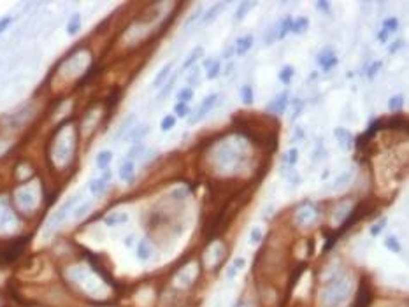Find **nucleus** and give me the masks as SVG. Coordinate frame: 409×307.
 <instances>
[{
  "instance_id": "nucleus-37",
  "label": "nucleus",
  "mask_w": 409,
  "mask_h": 307,
  "mask_svg": "<svg viewBox=\"0 0 409 307\" xmlns=\"http://www.w3.org/2000/svg\"><path fill=\"white\" fill-rule=\"evenodd\" d=\"M262 239H264V230H262L258 225L253 226L251 232H249V244L251 246L258 244V242H262Z\"/></svg>"
},
{
  "instance_id": "nucleus-27",
  "label": "nucleus",
  "mask_w": 409,
  "mask_h": 307,
  "mask_svg": "<svg viewBox=\"0 0 409 307\" xmlns=\"http://www.w3.org/2000/svg\"><path fill=\"white\" fill-rule=\"evenodd\" d=\"M251 7H255V2H249V0H244V2H241V4H239V7H237V11H235V14H234L235 21H242Z\"/></svg>"
},
{
  "instance_id": "nucleus-23",
  "label": "nucleus",
  "mask_w": 409,
  "mask_h": 307,
  "mask_svg": "<svg viewBox=\"0 0 409 307\" xmlns=\"http://www.w3.org/2000/svg\"><path fill=\"white\" fill-rule=\"evenodd\" d=\"M294 76H295L294 65H285V67H281V71L278 72V79H279V83H283V85H290L292 79H294Z\"/></svg>"
},
{
  "instance_id": "nucleus-39",
  "label": "nucleus",
  "mask_w": 409,
  "mask_h": 307,
  "mask_svg": "<svg viewBox=\"0 0 409 307\" xmlns=\"http://www.w3.org/2000/svg\"><path fill=\"white\" fill-rule=\"evenodd\" d=\"M283 160H285V163H287L288 167H294L295 163H297V160H299V149L297 148H290Z\"/></svg>"
},
{
  "instance_id": "nucleus-46",
  "label": "nucleus",
  "mask_w": 409,
  "mask_h": 307,
  "mask_svg": "<svg viewBox=\"0 0 409 307\" xmlns=\"http://www.w3.org/2000/svg\"><path fill=\"white\" fill-rule=\"evenodd\" d=\"M237 274H239V270L235 269V267L232 265V263L227 267V270H225V276H227V279H228V281H234V279L237 278Z\"/></svg>"
},
{
  "instance_id": "nucleus-3",
  "label": "nucleus",
  "mask_w": 409,
  "mask_h": 307,
  "mask_svg": "<svg viewBox=\"0 0 409 307\" xmlns=\"http://www.w3.org/2000/svg\"><path fill=\"white\" fill-rule=\"evenodd\" d=\"M218 100H219L218 93H209V95L202 100V104L199 105L195 111H192V114L188 116V123H190V125H195V123L202 121V119H204L205 116H207L209 112H211L212 109L218 105Z\"/></svg>"
},
{
  "instance_id": "nucleus-45",
  "label": "nucleus",
  "mask_w": 409,
  "mask_h": 307,
  "mask_svg": "<svg viewBox=\"0 0 409 307\" xmlns=\"http://www.w3.org/2000/svg\"><path fill=\"white\" fill-rule=\"evenodd\" d=\"M314 5H316L323 14H328V12H330V2H327V0H318V2H314Z\"/></svg>"
},
{
  "instance_id": "nucleus-43",
  "label": "nucleus",
  "mask_w": 409,
  "mask_h": 307,
  "mask_svg": "<svg viewBox=\"0 0 409 307\" xmlns=\"http://www.w3.org/2000/svg\"><path fill=\"white\" fill-rule=\"evenodd\" d=\"M304 137H306L304 128H302V126H295V130H294V137H292V142H301V141H304Z\"/></svg>"
},
{
  "instance_id": "nucleus-20",
  "label": "nucleus",
  "mask_w": 409,
  "mask_h": 307,
  "mask_svg": "<svg viewBox=\"0 0 409 307\" xmlns=\"http://www.w3.org/2000/svg\"><path fill=\"white\" fill-rule=\"evenodd\" d=\"M67 33L71 35V37H74L76 33H79V30H81V14L79 12H74V14L69 18L67 21Z\"/></svg>"
},
{
  "instance_id": "nucleus-29",
  "label": "nucleus",
  "mask_w": 409,
  "mask_h": 307,
  "mask_svg": "<svg viewBox=\"0 0 409 307\" xmlns=\"http://www.w3.org/2000/svg\"><path fill=\"white\" fill-rule=\"evenodd\" d=\"M292 21H294L292 16H287V18H283L281 21H278L279 23V41L285 39L288 33L292 32Z\"/></svg>"
},
{
  "instance_id": "nucleus-56",
  "label": "nucleus",
  "mask_w": 409,
  "mask_h": 307,
  "mask_svg": "<svg viewBox=\"0 0 409 307\" xmlns=\"http://www.w3.org/2000/svg\"><path fill=\"white\" fill-rule=\"evenodd\" d=\"M178 307H190V306H178Z\"/></svg>"
},
{
  "instance_id": "nucleus-17",
  "label": "nucleus",
  "mask_w": 409,
  "mask_h": 307,
  "mask_svg": "<svg viewBox=\"0 0 409 307\" xmlns=\"http://www.w3.org/2000/svg\"><path fill=\"white\" fill-rule=\"evenodd\" d=\"M112 158H114L112 151H109V149H102V151H99L97 156H95V165H97L99 170H107L112 162Z\"/></svg>"
},
{
  "instance_id": "nucleus-40",
  "label": "nucleus",
  "mask_w": 409,
  "mask_h": 307,
  "mask_svg": "<svg viewBox=\"0 0 409 307\" xmlns=\"http://www.w3.org/2000/svg\"><path fill=\"white\" fill-rule=\"evenodd\" d=\"M381 67H383V62H381V60H376V62H372L371 65H369L367 72H365V74H367V78L369 79H374L376 74L381 71Z\"/></svg>"
},
{
  "instance_id": "nucleus-15",
  "label": "nucleus",
  "mask_w": 409,
  "mask_h": 307,
  "mask_svg": "<svg viewBox=\"0 0 409 307\" xmlns=\"http://www.w3.org/2000/svg\"><path fill=\"white\" fill-rule=\"evenodd\" d=\"M118 178L125 183H132L135 179V162L125 160L118 169Z\"/></svg>"
},
{
  "instance_id": "nucleus-25",
  "label": "nucleus",
  "mask_w": 409,
  "mask_h": 307,
  "mask_svg": "<svg viewBox=\"0 0 409 307\" xmlns=\"http://www.w3.org/2000/svg\"><path fill=\"white\" fill-rule=\"evenodd\" d=\"M146 153V146L142 144H132V148L128 149L127 156H125V160H130V162H135V160L142 158V155Z\"/></svg>"
},
{
  "instance_id": "nucleus-52",
  "label": "nucleus",
  "mask_w": 409,
  "mask_h": 307,
  "mask_svg": "<svg viewBox=\"0 0 409 307\" xmlns=\"http://www.w3.org/2000/svg\"><path fill=\"white\" fill-rule=\"evenodd\" d=\"M101 179H102V181H105V183L109 185V183H111V179H112V172H111L109 169H107V170H102Z\"/></svg>"
},
{
  "instance_id": "nucleus-41",
  "label": "nucleus",
  "mask_w": 409,
  "mask_h": 307,
  "mask_svg": "<svg viewBox=\"0 0 409 307\" xmlns=\"http://www.w3.org/2000/svg\"><path fill=\"white\" fill-rule=\"evenodd\" d=\"M199 76H201V69L199 67H192L190 71H188V83H190V88H194V86L199 85Z\"/></svg>"
},
{
  "instance_id": "nucleus-8",
  "label": "nucleus",
  "mask_w": 409,
  "mask_h": 307,
  "mask_svg": "<svg viewBox=\"0 0 409 307\" xmlns=\"http://www.w3.org/2000/svg\"><path fill=\"white\" fill-rule=\"evenodd\" d=\"M135 123H137V114H135V112H128V114L121 119L118 130H116L114 141H123V137H127V133L130 132L132 126H134Z\"/></svg>"
},
{
  "instance_id": "nucleus-36",
  "label": "nucleus",
  "mask_w": 409,
  "mask_h": 307,
  "mask_svg": "<svg viewBox=\"0 0 409 307\" xmlns=\"http://www.w3.org/2000/svg\"><path fill=\"white\" fill-rule=\"evenodd\" d=\"M385 226H387V218H381L380 221L372 223V225L369 226V233H371V237L381 235V232L385 230Z\"/></svg>"
},
{
  "instance_id": "nucleus-6",
  "label": "nucleus",
  "mask_w": 409,
  "mask_h": 307,
  "mask_svg": "<svg viewBox=\"0 0 409 307\" xmlns=\"http://www.w3.org/2000/svg\"><path fill=\"white\" fill-rule=\"evenodd\" d=\"M334 137L344 151H348V149H351L355 146V135L351 133V130L346 128V126H337V128L334 130Z\"/></svg>"
},
{
  "instance_id": "nucleus-32",
  "label": "nucleus",
  "mask_w": 409,
  "mask_h": 307,
  "mask_svg": "<svg viewBox=\"0 0 409 307\" xmlns=\"http://www.w3.org/2000/svg\"><path fill=\"white\" fill-rule=\"evenodd\" d=\"M221 69H223V67H221V62H219V60H214L212 65L209 67L207 71H205V79H209V81L216 79L219 74H221Z\"/></svg>"
},
{
  "instance_id": "nucleus-4",
  "label": "nucleus",
  "mask_w": 409,
  "mask_h": 307,
  "mask_svg": "<svg viewBox=\"0 0 409 307\" xmlns=\"http://www.w3.org/2000/svg\"><path fill=\"white\" fill-rule=\"evenodd\" d=\"M318 218V207L314 204H304L295 211L294 214V221L297 225H309V223H314Z\"/></svg>"
},
{
  "instance_id": "nucleus-30",
  "label": "nucleus",
  "mask_w": 409,
  "mask_h": 307,
  "mask_svg": "<svg viewBox=\"0 0 409 307\" xmlns=\"http://www.w3.org/2000/svg\"><path fill=\"white\" fill-rule=\"evenodd\" d=\"M402 105H404V97L402 95H394L388 99V111H392L394 114H397L401 111Z\"/></svg>"
},
{
  "instance_id": "nucleus-33",
  "label": "nucleus",
  "mask_w": 409,
  "mask_h": 307,
  "mask_svg": "<svg viewBox=\"0 0 409 307\" xmlns=\"http://www.w3.org/2000/svg\"><path fill=\"white\" fill-rule=\"evenodd\" d=\"M190 114H192L190 104H183V102H178V104L174 105V116H176V119H178V118H188Z\"/></svg>"
},
{
  "instance_id": "nucleus-35",
  "label": "nucleus",
  "mask_w": 409,
  "mask_h": 307,
  "mask_svg": "<svg viewBox=\"0 0 409 307\" xmlns=\"http://www.w3.org/2000/svg\"><path fill=\"white\" fill-rule=\"evenodd\" d=\"M176 123H178V119H176L174 114L164 116V118H162V121H160V130H162V132H169V130L174 128Z\"/></svg>"
},
{
  "instance_id": "nucleus-21",
  "label": "nucleus",
  "mask_w": 409,
  "mask_h": 307,
  "mask_svg": "<svg viewBox=\"0 0 409 307\" xmlns=\"http://www.w3.org/2000/svg\"><path fill=\"white\" fill-rule=\"evenodd\" d=\"M92 205H93L92 200H85V202H79L78 205L74 207V211H72V218H74V219H83L90 212Z\"/></svg>"
},
{
  "instance_id": "nucleus-26",
  "label": "nucleus",
  "mask_w": 409,
  "mask_h": 307,
  "mask_svg": "<svg viewBox=\"0 0 409 307\" xmlns=\"http://www.w3.org/2000/svg\"><path fill=\"white\" fill-rule=\"evenodd\" d=\"M179 74H181V72L178 71V72H176L174 76H171V78H169V81L165 83V85H164V86H162V88H160V93H158V99H160V100L167 99V95H169V93L172 92V88H174L176 81H178V76H179Z\"/></svg>"
},
{
  "instance_id": "nucleus-48",
  "label": "nucleus",
  "mask_w": 409,
  "mask_h": 307,
  "mask_svg": "<svg viewBox=\"0 0 409 307\" xmlns=\"http://www.w3.org/2000/svg\"><path fill=\"white\" fill-rule=\"evenodd\" d=\"M302 107H304V102H301V100H294V114H292V119H295L299 114H301Z\"/></svg>"
},
{
  "instance_id": "nucleus-12",
  "label": "nucleus",
  "mask_w": 409,
  "mask_h": 307,
  "mask_svg": "<svg viewBox=\"0 0 409 307\" xmlns=\"http://www.w3.org/2000/svg\"><path fill=\"white\" fill-rule=\"evenodd\" d=\"M204 48L202 46H195L194 49H192L190 53H188V56L185 58V62H183V65H181V69H179V72H183V71H190L192 67H195V63L199 62L201 58H204Z\"/></svg>"
},
{
  "instance_id": "nucleus-28",
  "label": "nucleus",
  "mask_w": 409,
  "mask_h": 307,
  "mask_svg": "<svg viewBox=\"0 0 409 307\" xmlns=\"http://www.w3.org/2000/svg\"><path fill=\"white\" fill-rule=\"evenodd\" d=\"M194 95H195L194 88H190V86H183V88L176 93V99H178V102H183V104H190V100L194 99Z\"/></svg>"
},
{
  "instance_id": "nucleus-44",
  "label": "nucleus",
  "mask_w": 409,
  "mask_h": 307,
  "mask_svg": "<svg viewBox=\"0 0 409 307\" xmlns=\"http://www.w3.org/2000/svg\"><path fill=\"white\" fill-rule=\"evenodd\" d=\"M404 46V41L402 39H397V41H394L390 46H388V55H395V53L399 51V49Z\"/></svg>"
},
{
  "instance_id": "nucleus-53",
  "label": "nucleus",
  "mask_w": 409,
  "mask_h": 307,
  "mask_svg": "<svg viewBox=\"0 0 409 307\" xmlns=\"http://www.w3.org/2000/svg\"><path fill=\"white\" fill-rule=\"evenodd\" d=\"M235 307H258V306H257L255 302H249V300H244V299H242L241 302H239Z\"/></svg>"
},
{
  "instance_id": "nucleus-16",
  "label": "nucleus",
  "mask_w": 409,
  "mask_h": 307,
  "mask_svg": "<svg viewBox=\"0 0 409 307\" xmlns=\"http://www.w3.org/2000/svg\"><path fill=\"white\" fill-rule=\"evenodd\" d=\"M128 221V212H109L104 218V225L107 228H114V226L125 225Z\"/></svg>"
},
{
  "instance_id": "nucleus-31",
  "label": "nucleus",
  "mask_w": 409,
  "mask_h": 307,
  "mask_svg": "<svg viewBox=\"0 0 409 307\" xmlns=\"http://www.w3.org/2000/svg\"><path fill=\"white\" fill-rule=\"evenodd\" d=\"M383 244H385V248H387L388 251H392V253H401L402 251L401 242H399V239L395 235H388L387 239L383 241Z\"/></svg>"
},
{
  "instance_id": "nucleus-9",
  "label": "nucleus",
  "mask_w": 409,
  "mask_h": 307,
  "mask_svg": "<svg viewBox=\"0 0 409 307\" xmlns=\"http://www.w3.org/2000/svg\"><path fill=\"white\" fill-rule=\"evenodd\" d=\"M149 130H151V126L148 123H135L130 132L127 133V139L132 144H141L142 139H146V135L149 133Z\"/></svg>"
},
{
  "instance_id": "nucleus-50",
  "label": "nucleus",
  "mask_w": 409,
  "mask_h": 307,
  "mask_svg": "<svg viewBox=\"0 0 409 307\" xmlns=\"http://www.w3.org/2000/svg\"><path fill=\"white\" fill-rule=\"evenodd\" d=\"M235 53V49H234V46H227V48L223 49V55H221V58H225V60H228L232 55Z\"/></svg>"
},
{
  "instance_id": "nucleus-47",
  "label": "nucleus",
  "mask_w": 409,
  "mask_h": 307,
  "mask_svg": "<svg viewBox=\"0 0 409 307\" xmlns=\"http://www.w3.org/2000/svg\"><path fill=\"white\" fill-rule=\"evenodd\" d=\"M232 265H234L235 269L241 272V270H244V267H246V258L244 256H237V258L232 260Z\"/></svg>"
},
{
  "instance_id": "nucleus-22",
  "label": "nucleus",
  "mask_w": 409,
  "mask_h": 307,
  "mask_svg": "<svg viewBox=\"0 0 409 307\" xmlns=\"http://www.w3.org/2000/svg\"><path fill=\"white\" fill-rule=\"evenodd\" d=\"M241 102L244 105H253L255 102V92H253V86L246 83V85L241 86Z\"/></svg>"
},
{
  "instance_id": "nucleus-11",
  "label": "nucleus",
  "mask_w": 409,
  "mask_h": 307,
  "mask_svg": "<svg viewBox=\"0 0 409 307\" xmlns=\"http://www.w3.org/2000/svg\"><path fill=\"white\" fill-rule=\"evenodd\" d=\"M135 256H137V260L139 262H142V263H146V262H149L151 260V256H153V244H151V241L149 239H141L139 241V244H137V249H135Z\"/></svg>"
},
{
  "instance_id": "nucleus-5",
  "label": "nucleus",
  "mask_w": 409,
  "mask_h": 307,
  "mask_svg": "<svg viewBox=\"0 0 409 307\" xmlns=\"http://www.w3.org/2000/svg\"><path fill=\"white\" fill-rule=\"evenodd\" d=\"M288 104H290V92L285 90V92H281L279 95H276L274 99H272L271 102L265 105V111L271 112V114H283V112L287 111Z\"/></svg>"
},
{
  "instance_id": "nucleus-34",
  "label": "nucleus",
  "mask_w": 409,
  "mask_h": 307,
  "mask_svg": "<svg viewBox=\"0 0 409 307\" xmlns=\"http://www.w3.org/2000/svg\"><path fill=\"white\" fill-rule=\"evenodd\" d=\"M276 41H279V23H274V25L267 30V33H265V44L267 46H271L272 42Z\"/></svg>"
},
{
  "instance_id": "nucleus-19",
  "label": "nucleus",
  "mask_w": 409,
  "mask_h": 307,
  "mask_svg": "<svg viewBox=\"0 0 409 307\" xmlns=\"http://www.w3.org/2000/svg\"><path fill=\"white\" fill-rule=\"evenodd\" d=\"M309 30V19L306 16H299L292 21V32L295 35H301V33H306Z\"/></svg>"
},
{
  "instance_id": "nucleus-51",
  "label": "nucleus",
  "mask_w": 409,
  "mask_h": 307,
  "mask_svg": "<svg viewBox=\"0 0 409 307\" xmlns=\"http://www.w3.org/2000/svg\"><path fill=\"white\" fill-rule=\"evenodd\" d=\"M188 195V192H186V190H176V192H172V197H174V199H178V200H183L185 199V197Z\"/></svg>"
},
{
  "instance_id": "nucleus-54",
  "label": "nucleus",
  "mask_w": 409,
  "mask_h": 307,
  "mask_svg": "<svg viewBox=\"0 0 409 307\" xmlns=\"http://www.w3.org/2000/svg\"><path fill=\"white\" fill-rule=\"evenodd\" d=\"M216 58H207V60H204V63H202V69H205V71H207L209 67L212 65V62H214Z\"/></svg>"
},
{
  "instance_id": "nucleus-38",
  "label": "nucleus",
  "mask_w": 409,
  "mask_h": 307,
  "mask_svg": "<svg viewBox=\"0 0 409 307\" xmlns=\"http://www.w3.org/2000/svg\"><path fill=\"white\" fill-rule=\"evenodd\" d=\"M381 28L387 30V32L392 35V33L397 32V30H399V19L395 18V16H392V18H387L383 21V26H381Z\"/></svg>"
},
{
  "instance_id": "nucleus-42",
  "label": "nucleus",
  "mask_w": 409,
  "mask_h": 307,
  "mask_svg": "<svg viewBox=\"0 0 409 307\" xmlns=\"http://www.w3.org/2000/svg\"><path fill=\"white\" fill-rule=\"evenodd\" d=\"M12 21H14L12 16H4V18H0V33H4L5 30L12 25Z\"/></svg>"
},
{
  "instance_id": "nucleus-14",
  "label": "nucleus",
  "mask_w": 409,
  "mask_h": 307,
  "mask_svg": "<svg viewBox=\"0 0 409 307\" xmlns=\"http://www.w3.org/2000/svg\"><path fill=\"white\" fill-rule=\"evenodd\" d=\"M172 67H174V62H167L164 67H162L160 71L155 74V79H153V88H162V86L165 85V83L169 81V78H171V72H172Z\"/></svg>"
},
{
  "instance_id": "nucleus-18",
  "label": "nucleus",
  "mask_w": 409,
  "mask_h": 307,
  "mask_svg": "<svg viewBox=\"0 0 409 307\" xmlns=\"http://www.w3.org/2000/svg\"><path fill=\"white\" fill-rule=\"evenodd\" d=\"M107 183L105 181H102L101 178H93V179H90L88 181V190H90V193H92L93 197H101V195H104V192L107 190Z\"/></svg>"
},
{
  "instance_id": "nucleus-1",
  "label": "nucleus",
  "mask_w": 409,
  "mask_h": 307,
  "mask_svg": "<svg viewBox=\"0 0 409 307\" xmlns=\"http://www.w3.org/2000/svg\"><path fill=\"white\" fill-rule=\"evenodd\" d=\"M355 290V281L350 272L342 270L335 278L321 281V288L318 290L316 304L318 307H346Z\"/></svg>"
},
{
  "instance_id": "nucleus-49",
  "label": "nucleus",
  "mask_w": 409,
  "mask_h": 307,
  "mask_svg": "<svg viewBox=\"0 0 409 307\" xmlns=\"http://www.w3.org/2000/svg\"><path fill=\"white\" fill-rule=\"evenodd\" d=\"M388 39H390V33H388L387 30L381 28L380 32H378V42H380V44H387Z\"/></svg>"
},
{
  "instance_id": "nucleus-24",
  "label": "nucleus",
  "mask_w": 409,
  "mask_h": 307,
  "mask_svg": "<svg viewBox=\"0 0 409 307\" xmlns=\"http://www.w3.org/2000/svg\"><path fill=\"white\" fill-rule=\"evenodd\" d=\"M351 176H353V174H351V170H346V172H342V174L337 176V178H335V181L330 185V190H332V192H337V190H341L342 186H346L348 183H350Z\"/></svg>"
},
{
  "instance_id": "nucleus-2",
  "label": "nucleus",
  "mask_w": 409,
  "mask_h": 307,
  "mask_svg": "<svg viewBox=\"0 0 409 307\" xmlns=\"http://www.w3.org/2000/svg\"><path fill=\"white\" fill-rule=\"evenodd\" d=\"M81 199H83L81 193H74L72 197H69V199L65 200V202L62 204V205H60V207L56 209V211L53 212L51 216H49L48 221H46V225H44V235H51V233L55 232V230L65 221V219H67L69 212L74 211V207L78 205L79 202H81Z\"/></svg>"
},
{
  "instance_id": "nucleus-55",
  "label": "nucleus",
  "mask_w": 409,
  "mask_h": 307,
  "mask_svg": "<svg viewBox=\"0 0 409 307\" xmlns=\"http://www.w3.org/2000/svg\"><path fill=\"white\" fill-rule=\"evenodd\" d=\"M132 244H134V235H128V239H125V246L130 248Z\"/></svg>"
},
{
  "instance_id": "nucleus-10",
  "label": "nucleus",
  "mask_w": 409,
  "mask_h": 307,
  "mask_svg": "<svg viewBox=\"0 0 409 307\" xmlns=\"http://www.w3.org/2000/svg\"><path fill=\"white\" fill-rule=\"evenodd\" d=\"M227 7V2H218L216 5H212V7H209L207 11L202 12L201 19H199V25L201 26H207L211 25L212 21H214L216 18H218L219 14H221V11Z\"/></svg>"
},
{
  "instance_id": "nucleus-13",
  "label": "nucleus",
  "mask_w": 409,
  "mask_h": 307,
  "mask_svg": "<svg viewBox=\"0 0 409 307\" xmlns=\"http://www.w3.org/2000/svg\"><path fill=\"white\" fill-rule=\"evenodd\" d=\"M253 44H255V37L251 35V33H248V35H242V37H239L237 41H235V44H234L235 55H237V56L248 55L249 49L253 48Z\"/></svg>"
},
{
  "instance_id": "nucleus-7",
  "label": "nucleus",
  "mask_w": 409,
  "mask_h": 307,
  "mask_svg": "<svg viewBox=\"0 0 409 307\" xmlns=\"http://www.w3.org/2000/svg\"><path fill=\"white\" fill-rule=\"evenodd\" d=\"M316 63L320 65V69L323 72H328V71H332L335 65L339 63V60H337V55L334 53V49H323L321 53H318V56H316Z\"/></svg>"
}]
</instances>
